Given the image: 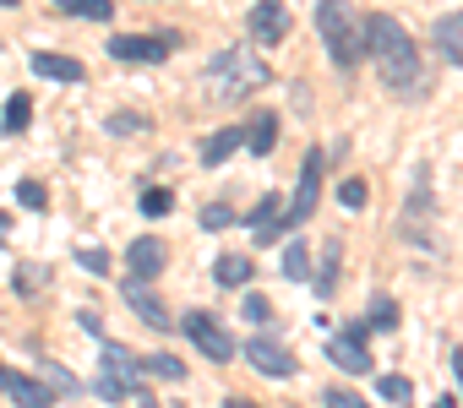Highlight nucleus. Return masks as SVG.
<instances>
[{"mask_svg":"<svg viewBox=\"0 0 463 408\" xmlns=\"http://www.w3.org/2000/svg\"><path fill=\"white\" fill-rule=\"evenodd\" d=\"M109 131L115 136H137V131H147V120L142 115H109Z\"/></svg>","mask_w":463,"mask_h":408,"instance_id":"c85d7f7f","label":"nucleus"},{"mask_svg":"<svg viewBox=\"0 0 463 408\" xmlns=\"http://www.w3.org/2000/svg\"><path fill=\"white\" fill-rule=\"evenodd\" d=\"M147 370H153V376H164V381H185V365H180L175 354H153V359H147Z\"/></svg>","mask_w":463,"mask_h":408,"instance_id":"b1692460","label":"nucleus"},{"mask_svg":"<svg viewBox=\"0 0 463 408\" xmlns=\"http://www.w3.org/2000/svg\"><path fill=\"white\" fill-rule=\"evenodd\" d=\"M246 365L257 370V376H295V354L284 348V343H273V338H251L246 343Z\"/></svg>","mask_w":463,"mask_h":408,"instance_id":"6e6552de","label":"nucleus"},{"mask_svg":"<svg viewBox=\"0 0 463 408\" xmlns=\"http://www.w3.org/2000/svg\"><path fill=\"white\" fill-rule=\"evenodd\" d=\"M164 262H169V251H164V240H153V235H142V240L126 246V278H137V283L158 278Z\"/></svg>","mask_w":463,"mask_h":408,"instance_id":"0eeeda50","label":"nucleus"},{"mask_svg":"<svg viewBox=\"0 0 463 408\" xmlns=\"http://www.w3.org/2000/svg\"><path fill=\"white\" fill-rule=\"evenodd\" d=\"M241 316H246L251 327H262V321H273V300H268V294H246V300H241Z\"/></svg>","mask_w":463,"mask_h":408,"instance_id":"5701e85b","label":"nucleus"},{"mask_svg":"<svg viewBox=\"0 0 463 408\" xmlns=\"http://www.w3.org/2000/svg\"><path fill=\"white\" fill-rule=\"evenodd\" d=\"M268 82H273L268 60H262L257 50H246V44L218 50L213 66H207V88H213L218 104H246V98H251L257 88H268Z\"/></svg>","mask_w":463,"mask_h":408,"instance_id":"f03ea898","label":"nucleus"},{"mask_svg":"<svg viewBox=\"0 0 463 408\" xmlns=\"http://www.w3.org/2000/svg\"><path fill=\"white\" fill-rule=\"evenodd\" d=\"M246 147H251L257 158H268V153L279 147V115H273V109L257 115V125H246Z\"/></svg>","mask_w":463,"mask_h":408,"instance_id":"dca6fc26","label":"nucleus"},{"mask_svg":"<svg viewBox=\"0 0 463 408\" xmlns=\"http://www.w3.org/2000/svg\"><path fill=\"white\" fill-rule=\"evenodd\" d=\"M169 208H175V196H169V190H147V196H142V213H147V218H164Z\"/></svg>","mask_w":463,"mask_h":408,"instance_id":"bb28decb","label":"nucleus"},{"mask_svg":"<svg viewBox=\"0 0 463 408\" xmlns=\"http://www.w3.org/2000/svg\"><path fill=\"white\" fill-rule=\"evenodd\" d=\"M223 408H257V403H246V397H229V403H223Z\"/></svg>","mask_w":463,"mask_h":408,"instance_id":"c9c22d12","label":"nucleus"},{"mask_svg":"<svg viewBox=\"0 0 463 408\" xmlns=\"http://www.w3.org/2000/svg\"><path fill=\"white\" fill-rule=\"evenodd\" d=\"M317 196H322V153H311L306 169H300V185L289 196V224H306L317 213Z\"/></svg>","mask_w":463,"mask_h":408,"instance_id":"1a4fd4ad","label":"nucleus"},{"mask_svg":"<svg viewBox=\"0 0 463 408\" xmlns=\"http://www.w3.org/2000/svg\"><path fill=\"white\" fill-rule=\"evenodd\" d=\"M229 224H235V213H229V208H218V201H213V208H202V229L213 235V229H229Z\"/></svg>","mask_w":463,"mask_h":408,"instance_id":"cd10ccee","label":"nucleus"},{"mask_svg":"<svg viewBox=\"0 0 463 408\" xmlns=\"http://www.w3.org/2000/svg\"><path fill=\"white\" fill-rule=\"evenodd\" d=\"M371 327H398V305L392 300H371Z\"/></svg>","mask_w":463,"mask_h":408,"instance_id":"7c9ffc66","label":"nucleus"},{"mask_svg":"<svg viewBox=\"0 0 463 408\" xmlns=\"http://www.w3.org/2000/svg\"><path fill=\"white\" fill-rule=\"evenodd\" d=\"M284 224H289V218H284V196H262V201H257V213H251V240L268 246V240L284 235Z\"/></svg>","mask_w":463,"mask_h":408,"instance_id":"f8f14e48","label":"nucleus"},{"mask_svg":"<svg viewBox=\"0 0 463 408\" xmlns=\"http://www.w3.org/2000/svg\"><path fill=\"white\" fill-rule=\"evenodd\" d=\"M376 392H382V397H387V403H398V408H403V403H409V392H414V386H409V376H382V386H376Z\"/></svg>","mask_w":463,"mask_h":408,"instance_id":"393cba45","label":"nucleus"},{"mask_svg":"<svg viewBox=\"0 0 463 408\" xmlns=\"http://www.w3.org/2000/svg\"><path fill=\"white\" fill-rule=\"evenodd\" d=\"M0 397H6V365H0Z\"/></svg>","mask_w":463,"mask_h":408,"instance_id":"58836bf2","label":"nucleus"},{"mask_svg":"<svg viewBox=\"0 0 463 408\" xmlns=\"http://www.w3.org/2000/svg\"><path fill=\"white\" fill-rule=\"evenodd\" d=\"M185 338H191L213 365H223L229 354H235V338H229V332H223V321H213L207 311H191V316H185Z\"/></svg>","mask_w":463,"mask_h":408,"instance_id":"423d86ee","label":"nucleus"},{"mask_svg":"<svg viewBox=\"0 0 463 408\" xmlns=\"http://www.w3.org/2000/svg\"><path fill=\"white\" fill-rule=\"evenodd\" d=\"M322 403H327V408H371L360 392H344V386H327V392H322Z\"/></svg>","mask_w":463,"mask_h":408,"instance_id":"a878e982","label":"nucleus"},{"mask_svg":"<svg viewBox=\"0 0 463 408\" xmlns=\"http://www.w3.org/2000/svg\"><path fill=\"white\" fill-rule=\"evenodd\" d=\"M120 294H126V305H131V311H137V316H142V321H147L153 332H169V311H164V305H158V300L147 294V283L126 278V283H120Z\"/></svg>","mask_w":463,"mask_h":408,"instance_id":"9b49d317","label":"nucleus"},{"mask_svg":"<svg viewBox=\"0 0 463 408\" xmlns=\"http://www.w3.org/2000/svg\"><path fill=\"white\" fill-rule=\"evenodd\" d=\"M66 17H93V23H109L115 17V0H55Z\"/></svg>","mask_w":463,"mask_h":408,"instance_id":"412c9836","label":"nucleus"},{"mask_svg":"<svg viewBox=\"0 0 463 408\" xmlns=\"http://www.w3.org/2000/svg\"><path fill=\"white\" fill-rule=\"evenodd\" d=\"M175 44H180L175 33H120V39H109V55L120 66H158L175 55Z\"/></svg>","mask_w":463,"mask_h":408,"instance_id":"20e7f679","label":"nucleus"},{"mask_svg":"<svg viewBox=\"0 0 463 408\" xmlns=\"http://www.w3.org/2000/svg\"><path fill=\"white\" fill-rule=\"evenodd\" d=\"M213 273H218L223 289H246V283H251V262H246V256H218Z\"/></svg>","mask_w":463,"mask_h":408,"instance_id":"aec40b11","label":"nucleus"},{"mask_svg":"<svg viewBox=\"0 0 463 408\" xmlns=\"http://www.w3.org/2000/svg\"><path fill=\"white\" fill-rule=\"evenodd\" d=\"M77 262H82V267H88L93 278H104V273H109V256H104L99 246H88V251H77Z\"/></svg>","mask_w":463,"mask_h":408,"instance_id":"c756f323","label":"nucleus"},{"mask_svg":"<svg viewBox=\"0 0 463 408\" xmlns=\"http://www.w3.org/2000/svg\"><path fill=\"white\" fill-rule=\"evenodd\" d=\"M333 262H338V246H327V267H322V278H317V289H322V294L333 289Z\"/></svg>","mask_w":463,"mask_h":408,"instance_id":"f704fd0d","label":"nucleus"},{"mask_svg":"<svg viewBox=\"0 0 463 408\" xmlns=\"http://www.w3.org/2000/svg\"><path fill=\"white\" fill-rule=\"evenodd\" d=\"M39 370H44V376H50V381H55V386H61V392H77V381H71V376H66V370H55V365H50V359H39Z\"/></svg>","mask_w":463,"mask_h":408,"instance_id":"72a5a7b5","label":"nucleus"},{"mask_svg":"<svg viewBox=\"0 0 463 408\" xmlns=\"http://www.w3.org/2000/svg\"><path fill=\"white\" fill-rule=\"evenodd\" d=\"M338 196H344V208H365V185H360V180H344Z\"/></svg>","mask_w":463,"mask_h":408,"instance_id":"473e14b6","label":"nucleus"},{"mask_svg":"<svg viewBox=\"0 0 463 408\" xmlns=\"http://www.w3.org/2000/svg\"><path fill=\"white\" fill-rule=\"evenodd\" d=\"M360 33H365L371 60L382 66V82H387L392 93H414V88H420V50H414L409 28H403L398 17H387V12H371Z\"/></svg>","mask_w":463,"mask_h":408,"instance_id":"f257e3e1","label":"nucleus"},{"mask_svg":"<svg viewBox=\"0 0 463 408\" xmlns=\"http://www.w3.org/2000/svg\"><path fill=\"white\" fill-rule=\"evenodd\" d=\"M452 370H458V381H463V348H458V354H452Z\"/></svg>","mask_w":463,"mask_h":408,"instance_id":"e433bc0d","label":"nucleus"},{"mask_svg":"<svg viewBox=\"0 0 463 408\" xmlns=\"http://www.w3.org/2000/svg\"><path fill=\"white\" fill-rule=\"evenodd\" d=\"M28 120H33V98H28V93H12V104H6V120H0V136H17V131H28Z\"/></svg>","mask_w":463,"mask_h":408,"instance_id":"6ab92c4d","label":"nucleus"},{"mask_svg":"<svg viewBox=\"0 0 463 408\" xmlns=\"http://www.w3.org/2000/svg\"><path fill=\"white\" fill-rule=\"evenodd\" d=\"M284 278H289V283H306V278H311V251H306L300 240L284 251Z\"/></svg>","mask_w":463,"mask_h":408,"instance_id":"4be33fe9","label":"nucleus"},{"mask_svg":"<svg viewBox=\"0 0 463 408\" xmlns=\"http://www.w3.org/2000/svg\"><path fill=\"white\" fill-rule=\"evenodd\" d=\"M327 359H333L344 376H371V354L360 348V338H333V343H327Z\"/></svg>","mask_w":463,"mask_h":408,"instance_id":"2eb2a0df","label":"nucleus"},{"mask_svg":"<svg viewBox=\"0 0 463 408\" xmlns=\"http://www.w3.org/2000/svg\"><path fill=\"white\" fill-rule=\"evenodd\" d=\"M6 397H12L17 408H55V392H50L39 376H12V370H6Z\"/></svg>","mask_w":463,"mask_h":408,"instance_id":"ddd939ff","label":"nucleus"},{"mask_svg":"<svg viewBox=\"0 0 463 408\" xmlns=\"http://www.w3.org/2000/svg\"><path fill=\"white\" fill-rule=\"evenodd\" d=\"M6 235H12V218H6V213H0V240H6Z\"/></svg>","mask_w":463,"mask_h":408,"instance_id":"4c0bfd02","label":"nucleus"},{"mask_svg":"<svg viewBox=\"0 0 463 408\" xmlns=\"http://www.w3.org/2000/svg\"><path fill=\"white\" fill-rule=\"evenodd\" d=\"M17 201H23V208H44L50 196H44V185H39V180H23V185H17Z\"/></svg>","mask_w":463,"mask_h":408,"instance_id":"2f4dec72","label":"nucleus"},{"mask_svg":"<svg viewBox=\"0 0 463 408\" xmlns=\"http://www.w3.org/2000/svg\"><path fill=\"white\" fill-rule=\"evenodd\" d=\"M93 392H99L104 403H126V397L137 392V359H131L126 348H115V343H104V370H99V381H93Z\"/></svg>","mask_w":463,"mask_h":408,"instance_id":"39448f33","label":"nucleus"},{"mask_svg":"<svg viewBox=\"0 0 463 408\" xmlns=\"http://www.w3.org/2000/svg\"><path fill=\"white\" fill-rule=\"evenodd\" d=\"M436 44H441V55L452 66H463V17H441L436 23Z\"/></svg>","mask_w":463,"mask_h":408,"instance_id":"f3484780","label":"nucleus"},{"mask_svg":"<svg viewBox=\"0 0 463 408\" xmlns=\"http://www.w3.org/2000/svg\"><path fill=\"white\" fill-rule=\"evenodd\" d=\"M284 33H289V6L284 0H257L251 6V39L257 44H284Z\"/></svg>","mask_w":463,"mask_h":408,"instance_id":"9d476101","label":"nucleus"},{"mask_svg":"<svg viewBox=\"0 0 463 408\" xmlns=\"http://www.w3.org/2000/svg\"><path fill=\"white\" fill-rule=\"evenodd\" d=\"M28 66H33V77H44V82H82V60H71V55H50V50H39Z\"/></svg>","mask_w":463,"mask_h":408,"instance_id":"4468645a","label":"nucleus"},{"mask_svg":"<svg viewBox=\"0 0 463 408\" xmlns=\"http://www.w3.org/2000/svg\"><path fill=\"white\" fill-rule=\"evenodd\" d=\"M317 28L327 39V55L338 71H354L360 55H365V33L354 28V12H349V0H317Z\"/></svg>","mask_w":463,"mask_h":408,"instance_id":"7ed1b4c3","label":"nucleus"},{"mask_svg":"<svg viewBox=\"0 0 463 408\" xmlns=\"http://www.w3.org/2000/svg\"><path fill=\"white\" fill-rule=\"evenodd\" d=\"M235 147H246V125H235V131H218V136H207V147H202V163H223Z\"/></svg>","mask_w":463,"mask_h":408,"instance_id":"a211bd4d","label":"nucleus"}]
</instances>
